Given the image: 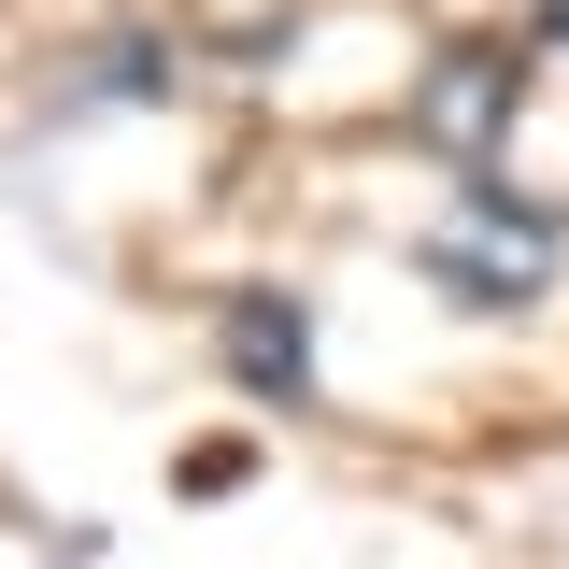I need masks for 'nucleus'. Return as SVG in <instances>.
Segmentation results:
<instances>
[{
	"instance_id": "nucleus-5",
	"label": "nucleus",
	"mask_w": 569,
	"mask_h": 569,
	"mask_svg": "<svg viewBox=\"0 0 569 569\" xmlns=\"http://www.w3.org/2000/svg\"><path fill=\"white\" fill-rule=\"evenodd\" d=\"M541 43H569V0H541Z\"/></svg>"
},
{
	"instance_id": "nucleus-3",
	"label": "nucleus",
	"mask_w": 569,
	"mask_h": 569,
	"mask_svg": "<svg viewBox=\"0 0 569 569\" xmlns=\"http://www.w3.org/2000/svg\"><path fill=\"white\" fill-rule=\"evenodd\" d=\"M213 356H228V385H242L257 413H299V399H313V313H299L284 284H242V299L213 313Z\"/></svg>"
},
{
	"instance_id": "nucleus-4",
	"label": "nucleus",
	"mask_w": 569,
	"mask_h": 569,
	"mask_svg": "<svg viewBox=\"0 0 569 569\" xmlns=\"http://www.w3.org/2000/svg\"><path fill=\"white\" fill-rule=\"evenodd\" d=\"M100 100H171V86H186V71H171V43H157V29H114V43H100Z\"/></svg>"
},
{
	"instance_id": "nucleus-1",
	"label": "nucleus",
	"mask_w": 569,
	"mask_h": 569,
	"mask_svg": "<svg viewBox=\"0 0 569 569\" xmlns=\"http://www.w3.org/2000/svg\"><path fill=\"white\" fill-rule=\"evenodd\" d=\"M569 257V228L541 200H512V186H456V213L413 242V271L456 299V313H512V299H541Z\"/></svg>"
},
{
	"instance_id": "nucleus-2",
	"label": "nucleus",
	"mask_w": 569,
	"mask_h": 569,
	"mask_svg": "<svg viewBox=\"0 0 569 569\" xmlns=\"http://www.w3.org/2000/svg\"><path fill=\"white\" fill-rule=\"evenodd\" d=\"M512 100H527V43H456V58L413 86V142L456 157V171H485L498 129H512Z\"/></svg>"
}]
</instances>
